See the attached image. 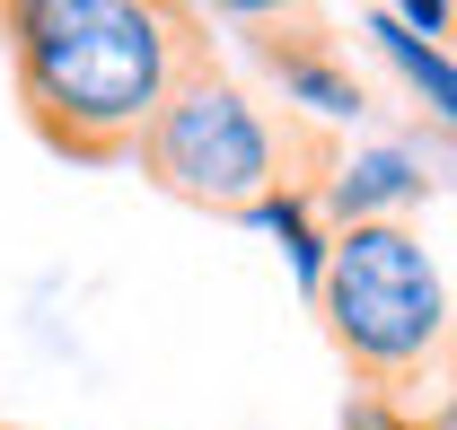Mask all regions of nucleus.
I'll use <instances>...</instances> for the list:
<instances>
[{
    "mask_svg": "<svg viewBox=\"0 0 457 430\" xmlns=\"http://www.w3.org/2000/svg\"><path fill=\"white\" fill-rule=\"evenodd\" d=\"M237 27H246V54L264 62V79L282 88L290 114H308V123H352V114L370 106L361 79H352V62H343L335 36H326V18H299V9H237Z\"/></svg>",
    "mask_w": 457,
    "mask_h": 430,
    "instance_id": "obj_4",
    "label": "nucleus"
},
{
    "mask_svg": "<svg viewBox=\"0 0 457 430\" xmlns=\"http://www.w3.org/2000/svg\"><path fill=\"white\" fill-rule=\"evenodd\" d=\"M326 343L361 386H387L440 369L449 360V281L431 264V246L404 219H370V228H335V264L317 290Z\"/></svg>",
    "mask_w": 457,
    "mask_h": 430,
    "instance_id": "obj_3",
    "label": "nucleus"
},
{
    "mask_svg": "<svg viewBox=\"0 0 457 430\" xmlns=\"http://www.w3.org/2000/svg\"><path fill=\"white\" fill-rule=\"evenodd\" d=\"M141 176L168 194V203H194V211L220 219H255L273 194H326L335 185V141L326 123L308 114H273L264 97H246L220 62L194 70L176 88V106L159 114V132L141 141Z\"/></svg>",
    "mask_w": 457,
    "mask_h": 430,
    "instance_id": "obj_2",
    "label": "nucleus"
},
{
    "mask_svg": "<svg viewBox=\"0 0 457 430\" xmlns=\"http://www.w3.org/2000/svg\"><path fill=\"white\" fill-rule=\"evenodd\" d=\"M422 194H431V176L413 150H352L335 185L317 194V211L326 228H370V219H404V203H422Z\"/></svg>",
    "mask_w": 457,
    "mask_h": 430,
    "instance_id": "obj_5",
    "label": "nucleus"
},
{
    "mask_svg": "<svg viewBox=\"0 0 457 430\" xmlns=\"http://www.w3.org/2000/svg\"><path fill=\"white\" fill-rule=\"evenodd\" d=\"M343 430H422V413L387 395V386H352V404H343Z\"/></svg>",
    "mask_w": 457,
    "mask_h": 430,
    "instance_id": "obj_7",
    "label": "nucleus"
},
{
    "mask_svg": "<svg viewBox=\"0 0 457 430\" xmlns=\"http://www.w3.org/2000/svg\"><path fill=\"white\" fill-rule=\"evenodd\" d=\"M0 54L36 141L79 167L141 159L176 88L220 62L212 18L176 0H9Z\"/></svg>",
    "mask_w": 457,
    "mask_h": 430,
    "instance_id": "obj_1",
    "label": "nucleus"
},
{
    "mask_svg": "<svg viewBox=\"0 0 457 430\" xmlns=\"http://www.w3.org/2000/svg\"><path fill=\"white\" fill-rule=\"evenodd\" d=\"M361 27H370V45H378V54L404 70V88H413V97L431 106V123H440V132L457 141V54H440L431 36H413L396 9H370Z\"/></svg>",
    "mask_w": 457,
    "mask_h": 430,
    "instance_id": "obj_6",
    "label": "nucleus"
},
{
    "mask_svg": "<svg viewBox=\"0 0 457 430\" xmlns=\"http://www.w3.org/2000/svg\"><path fill=\"white\" fill-rule=\"evenodd\" d=\"M422 430H457V360H449V395H440V404L422 413Z\"/></svg>",
    "mask_w": 457,
    "mask_h": 430,
    "instance_id": "obj_8",
    "label": "nucleus"
}]
</instances>
